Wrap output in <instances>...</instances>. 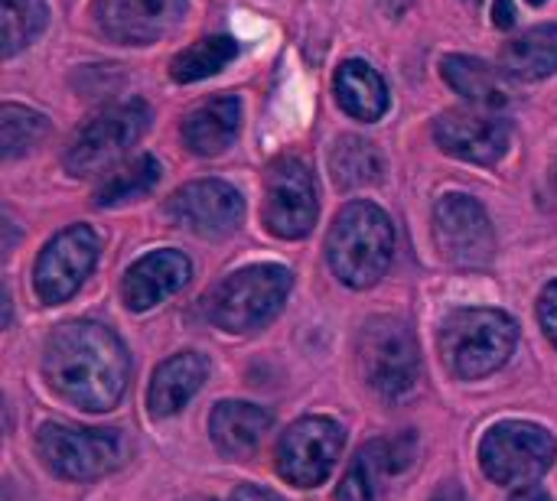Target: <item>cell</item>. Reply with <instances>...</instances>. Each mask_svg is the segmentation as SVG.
Returning a JSON list of instances; mask_svg holds the SVG:
<instances>
[{
    "label": "cell",
    "mask_w": 557,
    "mask_h": 501,
    "mask_svg": "<svg viewBox=\"0 0 557 501\" xmlns=\"http://www.w3.org/2000/svg\"><path fill=\"white\" fill-rule=\"evenodd\" d=\"M346 434L330 417H304L277 443V473L297 486L313 489L323 486L343 453Z\"/></svg>",
    "instance_id": "10"
},
{
    "label": "cell",
    "mask_w": 557,
    "mask_h": 501,
    "mask_svg": "<svg viewBox=\"0 0 557 501\" xmlns=\"http://www.w3.org/2000/svg\"><path fill=\"white\" fill-rule=\"evenodd\" d=\"M326 258L333 274L352 287H375L395 258V225L375 202H349L330 225Z\"/></svg>",
    "instance_id": "2"
},
{
    "label": "cell",
    "mask_w": 557,
    "mask_h": 501,
    "mask_svg": "<svg viewBox=\"0 0 557 501\" xmlns=\"http://www.w3.org/2000/svg\"><path fill=\"white\" fill-rule=\"evenodd\" d=\"M189 277H193V264L183 251H153L127 267L121 297H124L127 310L147 313L157 303H163L166 297H173L176 290H183L189 284Z\"/></svg>",
    "instance_id": "17"
},
{
    "label": "cell",
    "mask_w": 557,
    "mask_h": 501,
    "mask_svg": "<svg viewBox=\"0 0 557 501\" xmlns=\"http://www.w3.org/2000/svg\"><path fill=\"white\" fill-rule=\"evenodd\" d=\"M434 140L457 160L467 163H496L509 150V127L496 114L476 111H444L434 121Z\"/></svg>",
    "instance_id": "16"
},
{
    "label": "cell",
    "mask_w": 557,
    "mask_h": 501,
    "mask_svg": "<svg viewBox=\"0 0 557 501\" xmlns=\"http://www.w3.org/2000/svg\"><path fill=\"white\" fill-rule=\"evenodd\" d=\"M317 183L297 156H277L264 176V225L274 238L297 241L317 225Z\"/></svg>",
    "instance_id": "9"
},
{
    "label": "cell",
    "mask_w": 557,
    "mask_h": 501,
    "mask_svg": "<svg viewBox=\"0 0 557 501\" xmlns=\"http://www.w3.org/2000/svg\"><path fill=\"white\" fill-rule=\"evenodd\" d=\"M493 26H499V29H512L516 26V3L512 0H496V7H493Z\"/></svg>",
    "instance_id": "30"
},
{
    "label": "cell",
    "mask_w": 557,
    "mask_h": 501,
    "mask_svg": "<svg viewBox=\"0 0 557 501\" xmlns=\"http://www.w3.org/2000/svg\"><path fill=\"white\" fill-rule=\"evenodd\" d=\"M160 183V163L153 156H137L131 166L111 173L101 189L95 192V205H121L127 199H137V196H147L153 186Z\"/></svg>",
    "instance_id": "26"
},
{
    "label": "cell",
    "mask_w": 557,
    "mask_h": 501,
    "mask_svg": "<svg viewBox=\"0 0 557 501\" xmlns=\"http://www.w3.org/2000/svg\"><path fill=\"white\" fill-rule=\"evenodd\" d=\"M434 238L441 254L457 267H486L496 254V231L486 209L460 192L434 205Z\"/></svg>",
    "instance_id": "11"
},
{
    "label": "cell",
    "mask_w": 557,
    "mask_h": 501,
    "mask_svg": "<svg viewBox=\"0 0 557 501\" xmlns=\"http://www.w3.org/2000/svg\"><path fill=\"white\" fill-rule=\"evenodd\" d=\"M509 501H552V496L545 489H539V486H522Z\"/></svg>",
    "instance_id": "32"
},
{
    "label": "cell",
    "mask_w": 557,
    "mask_h": 501,
    "mask_svg": "<svg viewBox=\"0 0 557 501\" xmlns=\"http://www.w3.org/2000/svg\"><path fill=\"white\" fill-rule=\"evenodd\" d=\"M290 287H294V274L287 267L255 264L238 274H228L206 297V313L225 333H251L281 313Z\"/></svg>",
    "instance_id": "4"
},
{
    "label": "cell",
    "mask_w": 557,
    "mask_h": 501,
    "mask_svg": "<svg viewBox=\"0 0 557 501\" xmlns=\"http://www.w3.org/2000/svg\"><path fill=\"white\" fill-rule=\"evenodd\" d=\"M186 16V0H95L98 29L117 46H150Z\"/></svg>",
    "instance_id": "14"
},
{
    "label": "cell",
    "mask_w": 557,
    "mask_h": 501,
    "mask_svg": "<svg viewBox=\"0 0 557 501\" xmlns=\"http://www.w3.org/2000/svg\"><path fill=\"white\" fill-rule=\"evenodd\" d=\"M503 68L512 78L522 82H539L557 72V26L555 23H542L525 29L522 36H516L512 42H506L503 49Z\"/></svg>",
    "instance_id": "23"
},
{
    "label": "cell",
    "mask_w": 557,
    "mask_h": 501,
    "mask_svg": "<svg viewBox=\"0 0 557 501\" xmlns=\"http://www.w3.org/2000/svg\"><path fill=\"white\" fill-rule=\"evenodd\" d=\"M418 460V437L401 434L392 440H372L362 447L346 469L336 501H379V492L388 476H401Z\"/></svg>",
    "instance_id": "15"
},
{
    "label": "cell",
    "mask_w": 557,
    "mask_h": 501,
    "mask_svg": "<svg viewBox=\"0 0 557 501\" xmlns=\"http://www.w3.org/2000/svg\"><path fill=\"white\" fill-rule=\"evenodd\" d=\"M441 75L447 78V85L467 98L473 108L486 111V114H496L506 108L509 101V91L503 85V78L496 75L493 65H486L483 59H470V55H447L441 62Z\"/></svg>",
    "instance_id": "22"
},
{
    "label": "cell",
    "mask_w": 557,
    "mask_h": 501,
    "mask_svg": "<svg viewBox=\"0 0 557 501\" xmlns=\"http://www.w3.org/2000/svg\"><path fill=\"white\" fill-rule=\"evenodd\" d=\"M42 372L59 398L82 411L101 414L121 401L131 378V359L124 342L108 326L78 320L59 326L46 339Z\"/></svg>",
    "instance_id": "1"
},
{
    "label": "cell",
    "mask_w": 557,
    "mask_h": 501,
    "mask_svg": "<svg viewBox=\"0 0 557 501\" xmlns=\"http://www.w3.org/2000/svg\"><path fill=\"white\" fill-rule=\"evenodd\" d=\"M431 501H467V496L460 492V486H444Z\"/></svg>",
    "instance_id": "33"
},
{
    "label": "cell",
    "mask_w": 557,
    "mask_h": 501,
    "mask_svg": "<svg viewBox=\"0 0 557 501\" xmlns=\"http://www.w3.org/2000/svg\"><path fill=\"white\" fill-rule=\"evenodd\" d=\"M333 91H336V101L339 108L356 117V121H379L385 111H388V88H385V78L362 59H349L336 68V78H333Z\"/></svg>",
    "instance_id": "21"
},
{
    "label": "cell",
    "mask_w": 557,
    "mask_h": 501,
    "mask_svg": "<svg viewBox=\"0 0 557 501\" xmlns=\"http://www.w3.org/2000/svg\"><path fill=\"white\" fill-rule=\"evenodd\" d=\"M36 450L62 479H98L121 466L124 437L121 430H75L65 424H46L36 437Z\"/></svg>",
    "instance_id": "8"
},
{
    "label": "cell",
    "mask_w": 557,
    "mask_h": 501,
    "mask_svg": "<svg viewBox=\"0 0 557 501\" xmlns=\"http://www.w3.org/2000/svg\"><path fill=\"white\" fill-rule=\"evenodd\" d=\"M98 261V235L88 225H72L59 231L39 254L33 271V287L42 303L69 300Z\"/></svg>",
    "instance_id": "13"
},
{
    "label": "cell",
    "mask_w": 557,
    "mask_h": 501,
    "mask_svg": "<svg viewBox=\"0 0 557 501\" xmlns=\"http://www.w3.org/2000/svg\"><path fill=\"white\" fill-rule=\"evenodd\" d=\"M46 29V0H3V55H16Z\"/></svg>",
    "instance_id": "28"
},
{
    "label": "cell",
    "mask_w": 557,
    "mask_h": 501,
    "mask_svg": "<svg viewBox=\"0 0 557 501\" xmlns=\"http://www.w3.org/2000/svg\"><path fill=\"white\" fill-rule=\"evenodd\" d=\"M470 3H480V0H470Z\"/></svg>",
    "instance_id": "36"
},
{
    "label": "cell",
    "mask_w": 557,
    "mask_h": 501,
    "mask_svg": "<svg viewBox=\"0 0 557 501\" xmlns=\"http://www.w3.org/2000/svg\"><path fill=\"white\" fill-rule=\"evenodd\" d=\"M242 127V101L235 95H219L183 121V143L196 156H219L232 147Z\"/></svg>",
    "instance_id": "18"
},
{
    "label": "cell",
    "mask_w": 557,
    "mask_h": 501,
    "mask_svg": "<svg viewBox=\"0 0 557 501\" xmlns=\"http://www.w3.org/2000/svg\"><path fill=\"white\" fill-rule=\"evenodd\" d=\"M529 3H535V7H542V3H545V0H529Z\"/></svg>",
    "instance_id": "34"
},
{
    "label": "cell",
    "mask_w": 557,
    "mask_h": 501,
    "mask_svg": "<svg viewBox=\"0 0 557 501\" xmlns=\"http://www.w3.org/2000/svg\"><path fill=\"white\" fill-rule=\"evenodd\" d=\"M166 218L199 238H225L245 218V199L222 179H199L166 199Z\"/></svg>",
    "instance_id": "12"
},
{
    "label": "cell",
    "mask_w": 557,
    "mask_h": 501,
    "mask_svg": "<svg viewBox=\"0 0 557 501\" xmlns=\"http://www.w3.org/2000/svg\"><path fill=\"white\" fill-rule=\"evenodd\" d=\"M150 117H153V111L140 98H131V101L98 111L69 140L65 156H62L65 170L72 176H95V173L111 170L147 134Z\"/></svg>",
    "instance_id": "5"
},
{
    "label": "cell",
    "mask_w": 557,
    "mask_h": 501,
    "mask_svg": "<svg viewBox=\"0 0 557 501\" xmlns=\"http://www.w3.org/2000/svg\"><path fill=\"white\" fill-rule=\"evenodd\" d=\"M232 501H284V499H281V496H274V492H268V489H258V486H242V489H235Z\"/></svg>",
    "instance_id": "31"
},
{
    "label": "cell",
    "mask_w": 557,
    "mask_h": 501,
    "mask_svg": "<svg viewBox=\"0 0 557 501\" xmlns=\"http://www.w3.org/2000/svg\"><path fill=\"white\" fill-rule=\"evenodd\" d=\"M235 55H238V42L232 36H206V39H196L193 46H186L183 52L173 55L170 78L180 82V85L209 78V75L222 72Z\"/></svg>",
    "instance_id": "24"
},
{
    "label": "cell",
    "mask_w": 557,
    "mask_h": 501,
    "mask_svg": "<svg viewBox=\"0 0 557 501\" xmlns=\"http://www.w3.org/2000/svg\"><path fill=\"white\" fill-rule=\"evenodd\" d=\"M519 342V326L503 310H457L444 320L441 352L454 375L486 378L503 368Z\"/></svg>",
    "instance_id": "3"
},
{
    "label": "cell",
    "mask_w": 557,
    "mask_h": 501,
    "mask_svg": "<svg viewBox=\"0 0 557 501\" xmlns=\"http://www.w3.org/2000/svg\"><path fill=\"white\" fill-rule=\"evenodd\" d=\"M196 501H212V499H196Z\"/></svg>",
    "instance_id": "35"
},
{
    "label": "cell",
    "mask_w": 557,
    "mask_h": 501,
    "mask_svg": "<svg viewBox=\"0 0 557 501\" xmlns=\"http://www.w3.org/2000/svg\"><path fill=\"white\" fill-rule=\"evenodd\" d=\"M555 437L522 421L496 424L480 443L483 473L499 486H525L545 476L555 463Z\"/></svg>",
    "instance_id": "7"
},
{
    "label": "cell",
    "mask_w": 557,
    "mask_h": 501,
    "mask_svg": "<svg viewBox=\"0 0 557 501\" xmlns=\"http://www.w3.org/2000/svg\"><path fill=\"white\" fill-rule=\"evenodd\" d=\"M268 430H271V414L264 408L245 404V401H222V404H215V411L209 417V434H212L215 447L235 460L251 456Z\"/></svg>",
    "instance_id": "20"
},
{
    "label": "cell",
    "mask_w": 557,
    "mask_h": 501,
    "mask_svg": "<svg viewBox=\"0 0 557 501\" xmlns=\"http://www.w3.org/2000/svg\"><path fill=\"white\" fill-rule=\"evenodd\" d=\"M539 320H542L545 333L552 336V342L557 346V280L542 293V300H539Z\"/></svg>",
    "instance_id": "29"
},
{
    "label": "cell",
    "mask_w": 557,
    "mask_h": 501,
    "mask_svg": "<svg viewBox=\"0 0 557 501\" xmlns=\"http://www.w3.org/2000/svg\"><path fill=\"white\" fill-rule=\"evenodd\" d=\"M46 130H49V124L39 111L23 108V104H3L0 108V143H3L7 160L33 150L46 137Z\"/></svg>",
    "instance_id": "27"
},
{
    "label": "cell",
    "mask_w": 557,
    "mask_h": 501,
    "mask_svg": "<svg viewBox=\"0 0 557 501\" xmlns=\"http://www.w3.org/2000/svg\"><path fill=\"white\" fill-rule=\"evenodd\" d=\"M359 368L366 385L385 401L411 394L421 378V352L408 323L395 316L366 323L359 336Z\"/></svg>",
    "instance_id": "6"
},
{
    "label": "cell",
    "mask_w": 557,
    "mask_h": 501,
    "mask_svg": "<svg viewBox=\"0 0 557 501\" xmlns=\"http://www.w3.org/2000/svg\"><path fill=\"white\" fill-rule=\"evenodd\" d=\"M206 375H209V362L199 352H180V355L166 359L153 372V381H150V391H147L150 414L153 417L180 414L193 401V394L202 388Z\"/></svg>",
    "instance_id": "19"
},
{
    "label": "cell",
    "mask_w": 557,
    "mask_h": 501,
    "mask_svg": "<svg viewBox=\"0 0 557 501\" xmlns=\"http://www.w3.org/2000/svg\"><path fill=\"white\" fill-rule=\"evenodd\" d=\"M330 173H333V183L343 186V189H356V186H366V183H375L379 173H382V160L375 153L372 143L359 140V137H343L333 153H330Z\"/></svg>",
    "instance_id": "25"
}]
</instances>
